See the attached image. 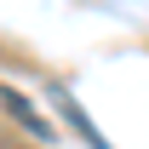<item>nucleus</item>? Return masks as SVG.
<instances>
[{
  "label": "nucleus",
  "instance_id": "f257e3e1",
  "mask_svg": "<svg viewBox=\"0 0 149 149\" xmlns=\"http://www.w3.org/2000/svg\"><path fill=\"white\" fill-rule=\"evenodd\" d=\"M57 109L69 115V126H74V132H80V138H86V143H92V149H109V143H103V132H97V126H92V120H86V115L74 109V97H69V92H57Z\"/></svg>",
  "mask_w": 149,
  "mask_h": 149
},
{
  "label": "nucleus",
  "instance_id": "f03ea898",
  "mask_svg": "<svg viewBox=\"0 0 149 149\" xmlns=\"http://www.w3.org/2000/svg\"><path fill=\"white\" fill-rule=\"evenodd\" d=\"M0 97H6V109L17 115V120H23V126H29V132H35V138H46V132H52V126H46V120H40L35 109H29V97H17V92H12V86H6V92H0Z\"/></svg>",
  "mask_w": 149,
  "mask_h": 149
}]
</instances>
